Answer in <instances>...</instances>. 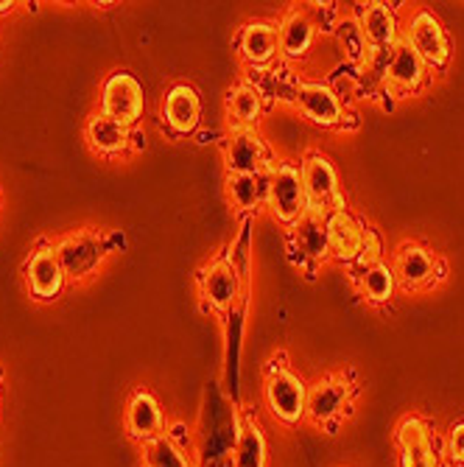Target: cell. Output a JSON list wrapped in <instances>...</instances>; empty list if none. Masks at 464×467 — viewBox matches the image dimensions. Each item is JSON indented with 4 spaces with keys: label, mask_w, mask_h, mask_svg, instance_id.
I'll use <instances>...</instances> for the list:
<instances>
[{
    "label": "cell",
    "mask_w": 464,
    "mask_h": 467,
    "mask_svg": "<svg viewBox=\"0 0 464 467\" xmlns=\"http://www.w3.org/2000/svg\"><path fill=\"white\" fill-rule=\"evenodd\" d=\"M266 207H269V213L280 224H285V227H291L311 207L308 193H305V185H303L300 165H294V162H274V168L269 171Z\"/></svg>",
    "instance_id": "obj_1"
},
{
    "label": "cell",
    "mask_w": 464,
    "mask_h": 467,
    "mask_svg": "<svg viewBox=\"0 0 464 467\" xmlns=\"http://www.w3.org/2000/svg\"><path fill=\"white\" fill-rule=\"evenodd\" d=\"M101 115L132 130L143 115V84L126 70L112 73L101 90Z\"/></svg>",
    "instance_id": "obj_2"
},
{
    "label": "cell",
    "mask_w": 464,
    "mask_h": 467,
    "mask_svg": "<svg viewBox=\"0 0 464 467\" xmlns=\"http://www.w3.org/2000/svg\"><path fill=\"white\" fill-rule=\"evenodd\" d=\"M327 216L325 207H308L305 213L288 227V252L297 264H322L327 254Z\"/></svg>",
    "instance_id": "obj_3"
},
{
    "label": "cell",
    "mask_w": 464,
    "mask_h": 467,
    "mask_svg": "<svg viewBox=\"0 0 464 467\" xmlns=\"http://www.w3.org/2000/svg\"><path fill=\"white\" fill-rule=\"evenodd\" d=\"M300 174H303V185H305L311 207H325L330 213H335V210H347L342 188H339V174H335L333 162L325 154H319V151L308 154L300 162Z\"/></svg>",
    "instance_id": "obj_4"
},
{
    "label": "cell",
    "mask_w": 464,
    "mask_h": 467,
    "mask_svg": "<svg viewBox=\"0 0 464 467\" xmlns=\"http://www.w3.org/2000/svg\"><path fill=\"white\" fill-rule=\"evenodd\" d=\"M353 387L345 375H325L314 387H308V403L305 417L316 426H335V420L342 417L345 409H350Z\"/></svg>",
    "instance_id": "obj_5"
},
{
    "label": "cell",
    "mask_w": 464,
    "mask_h": 467,
    "mask_svg": "<svg viewBox=\"0 0 464 467\" xmlns=\"http://www.w3.org/2000/svg\"><path fill=\"white\" fill-rule=\"evenodd\" d=\"M403 39L408 42V46H411L419 57H423V62H426L428 67L442 70V67L450 62V42H448V34H445L442 23H439L428 9H419V12L411 15Z\"/></svg>",
    "instance_id": "obj_6"
},
{
    "label": "cell",
    "mask_w": 464,
    "mask_h": 467,
    "mask_svg": "<svg viewBox=\"0 0 464 467\" xmlns=\"http://www.w3.org/2000/svg\"><path fill=\"white\" fill-rule=\"evenodd\" d=\"M266 403L272 414L294 426V422L305 420V403H308V387L300 375H294L291 369H274L266 380Z\"/></svg>",
    "instance_id": "obj_7"
},
{
    "label": "cell",
    "mask_w": 464,
    "mask_h": 467,
    "mask_svg": "<svg viewBox=\"0 0 464 467\" xmlns=\"http://www.w3.org/2000/svg\"><path fill=\"white\" fill-rule=\"evenodd\" d=\"M107 252H109V244L96 230H81V233L65 238L57 246V254H59V264L65 269V277H73V280L88 277L104 261Z\"/></svg>",
    "instance_id": "obj_8"
},
{
    "label": "cell",
    "mask_w": 464,
    "mask_h": 467,
    "mask_svg": "<svg viewBox=\"0 0 464 467\" xmlns=\"http://www.w3.org/2000/svg\"><path fill=\"white\" fill-rule=\"evenodd\" d=\"M274 160L258 130H232L227 143V174H263Z\"/></svg>",
    "instance_id": "obj_9"
},
{
    "label": "cell",
    "mask_w": 464,
    "mask_h": 467,
    "mask_svg": "<svg viewBox=\"0 0 464 467\" xmlns=\"http://www.w3.org/2000/svg\"><path fill=\"white\" fill-rule=\"evenodd\" d=\"M397 448H400V467H439L431 422L423 417L411 414L400 422Z\"/></svg>",
    "instance_id": "obj_10"
},
{
    "label": "cell",
    "mask_w": 464,
    "mask_h": 467,
    "mask_svg": "<svg viewBox=\"0 0 464 467\" xmlns=\"http://www.w3.org/2000/svg\"><path fill=\"white\" fill-rule=\"evenodd\" d=\"M428 81V65L423 62L408 42L400 36L395 42V48L389 54V67H387V88L397 96H408L423 90V84Z\"/></svg>",
    "instance_id": "obj_11"
},
{
    "label": "cell",
    "mask_w": 464,
    "mask_h": 467,
    "mask_svg": "<svg viewBox=\"0 0 464 467\" xmlns=\"http://www.w3.org/2000/svg\"><path fill=\"white\" fill-rule=\"evenodd\" d=\"M366 224L350 213V210H335L327 216V254L330 261L339 264H356L361 246H364Z\"/></svg>",
    "instance_id": "obj_12"
},
{
    "label": "cell",
    "mask_w": 464,
    "mask_h": 467,
    "mask_svg": "<svg viewBox=\"0 0 464 467\" xmlns=\"http://www.w3.org/2000/svg\"><path fill=\"white\" fill-rule=\"evenodd\" d=\"M201 120V101L199 93L191 84H174L162 99V123L177 138H188L196 132Z\"/></svg>",
    "instance_id": "obj_13"
},
{
    "label": "cell",
    "mask_w": 464,
    "mask_h": 467,
    "mask_svg": "<svg viewBox=\"0 0 464 467\" xmlns=\"http://www.w3.org/2000/svg\"><path fill=\"white\" fill-rule=\"evenodd\" d=\"M294 99H297V107L305 112V118L314 120L316 126H339L345 120V104L330 84L322 81L297 84Z\"/></svg>",
    "instance_id": "obj_14"
},
{
    "label": "cell",
    "mask_w": 464,
    "mask_h": 467,
    "mask_svg": "<svg viewBox=\"0 0 464 467\" xmlns=\"http://www.w3.org/2000/svg\"><path fill=\"white\" fill-rule=\"evenodd\" d=\"M201 296H204V303L213 308V311H230L238 300V294H241V275L235 269L232 261L227 258H219L210 264L201 277Z\"/></svg>",
    "instance_id": "obj_15"
},
{
    "label": "cell",
    "mask_w": 464,
    "mask_h": 467,
    "mask_svg": "<svg viewBox=\"0 0 464 467\" xmlns=\"http://www.w3.org/2000/svg\"><path fill=\"white\" fill-rule=\"evenodd\" d=\"M26 280L36 300H54L65 283V269L59 264L57 249L42 246L39 252H34L26 266Z\"/></svg>",
    "instance_id": "obj_16"
},
{
    "label": "cell",
    "mask_w": 464,
    "mask_h": 467,
    "mask_svg": "<svg viewBox=\"0 0 464 467\" xmlns=\"http://www.w3.org/2000/svg\"><path fill=\"white\" fill-rule=\"evenodd\" d=\"M126 431H129L140 445L165 437V417L160 400L151 392H138L129 406H126Z\"/></svg>",
    "instance_id": "obj_17"
},
{
    "label": "cell",
    "mask_w": 464,
    "mask_h": 467,
    "mask_svg": "<svg viewBox=\"0 0 464 467\" xmlns=\"http://www.w3.org/2000/svg\"><path fill=\"white\" fill-rule=\"evenodd\" d=\"M238 54L246 65L263 67L280 54V31L272 23H246L238 34Z\"/></svg>",
    "instance_id": "obj_18"
},
{
    "label": "cell",
    "mask_w": 464,
    "mask_h": 467,
    "mask_svg": "<svg viewBox=\"0 0 464 467\" xmlns=\"http://www.w3.org/2000/svg\"><path fill=\"white\" fill-rule=\"evenodd\" d=\"M358 26L369 42V48L392 51L400 39V26L395 12L387 4H358Z\"/></svg>",
    "instance_id": "obj_19"
},
{
    "label": "cell",
    "mask_w": 464,
    "mask_h": 467,
    "mask_svg": "<svg viewBox=\"0 0 464 467\" xmlns=\"http://www.w3.org/2000/svg\"><path fill=\"white\" fill-rule=\"evenodd\" d=\"M395 277L403 288H423L434 280L437 258L419 244H403L395 258Z\"/></svg>",
    "instance_id": "obj_20"
},
{
    "label": "cell",
    "mask_w": 464,
    "mask_h": 467,
    "mask_svg": "<svg viewBox=\"0 0 464 467\" xmlns=\"http://www.w3.org/2000/svg\"><path fill=\"white\" fill-rule=\"evenodd\" d=\"M280 54L288 59H305L316 39V23L305 12H291L280 26Z\"/></svg>",
    "instance_id": "obj_21"
},
{
    "label": "cell",
    "mask_w": 464,
    "mask_h": 467,
    "mask_svg": "<svg viewBox=\"0 0 464 467\" xmlns=\"http://www.w3.org/2000/svg\"><path fill=\"white\" fill-rule=\"evenodd\" d=\"M129 140H132L129 130L120 126V123H115V120H109V118H104V115H96L88 123V143L101 157L123 154L126 149H129Z\"/></svg>",
    "instance_id": "obj_22"
},
{
    "label": "cell",
    "mask_w": 464,
    "mask_h": 467,
    "mask_svg": "<svg viewBox=\"0 0 464 467\" xmlns=\"http://www.w3.org/2000/svg\"><path fill=\"white\" fill-rule=\"evenodd\" d=\"M227 191L230 199L243 213L266 207V193H269V171L263 174H227Z\"/></svg>",
    "instance_id": "obj_23"
},
{
    "label": "cell",
    "mask_w": 464,
    "mask_h": 467,
    "mask_svg": "<svg viewBox=\"0 0 464 467\" xmlns=\"http://www.w3.org/2000/svg\"><path fill=\"white\" fill-rule=\"evenodd\" d=\"M227 112L232 120V130H255L263 115V99L258 88L252 84H238L227 96Z\"/></svg>",
    "instance_id": "obj_24"
},
{
    "label": "cell",
    "mask_w": 464,
    "mask_h": 467,
    "mask_svg": "<svg viewBox=\"0 0 464 467\" xmlns=\"http://www.w3.org/2000/svg\"><path fill=\"white\" fill-rule=\"evenodd\" d=\"M266 437L255 420H246L238 426L232 462L235 467H266Z\"/></svg>",
    "instance_id": "obj_25"
},
{
    "label": "cell",
    "mask_w": 464,
    "mask_h": 467,
    "mask_svg": "<svg viewBox=\"0 0 464 467\" xmlns=\"http://www.w3.org/2000/svg\"><path fill=\"white\" fill-rule=\"evenodd\" d=\"M358 285H361V294L366 296L369 303H387V300H392L397 277H395V269L381 261V264H375L372 269L361 272Z\"/></svg>",
    "instance_id": "obj_26"
},
{
    "label": "cell",
    "mask_w": 464,
    "mask_h": 467,
    "mask_svg": "<svg viewBox=\"0 0 464 467\" xmlns=\"http://www.w3.org/2000/svg\"><path fill=\"white\" fill-rule=\"evenodd\" d=\"M143 459H146V467H191V462L185 459V451H180L168 437L146 442Z\"/></svg>",
    "instance_id": "obj_27"
},
{
    "label": "cell",
    "mask_w": 464,
    "mask_h": 467,
    "mask_svg": "<svg viewBox=\"0 0 464 467\" xmlns=\"http://www.w3.org/2000/svg\"><path fill=\"white\" fill-rule=\"evenodd\" d=\"M335 36H339V46L345 48V57H347L350 62L361 65L364 57H366V51H369V42H366V36H364L358 20H356V17L342 20L339 26H335Z\"/></svg>",
    "instance_id": "obj_28"
},
{
    "label": "cell",
    "mask_w": 464,
    "mask_h": 467,
    "mask_svg": "<svg viewBox=\"0 0 464 467\" xmlns=\"http://www.w3.org/2000/svg\"><path fill=\"white\" fill-rule=\"evenodd\" d=\"M381 254H384V244H381V235H377L372 227H366L364 233V246H361V254H358V269L366 272L372 269L375 264H381Z\"/></svg>",
    "instance_id": "obj_29"
},
{
    "label": "cell",
    "mask_w": 464,
    "mask_h": 467,
    "mask_svg": "<svg viewBox=\"0 0 464 467\" xmlns=\"http://www.w3.org/2000/svg\"><path fill=\"white\" fill-rule=\"evenodd\" d=\"M448 459L453 464H464V422H453L448 431Z\"/></svg>",
    "instance_id": "obj_30"
}]
</instances>
